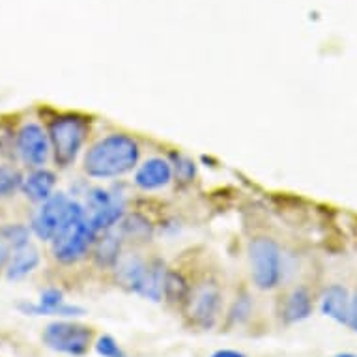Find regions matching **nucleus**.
<instances>
[{"label": "nucleus", "instance_id": "obj_1", "mask_svg": "<svg viewBox=\"0 0 357 357\" xmlns=\"http://www.w3.org/2000/svg\"><path fill=\"white\" fill-rule=\"evenodd\" d=\"M141 148L133 137L112 133L96 142L84 158V172L90 178H118L131 172L139 163Z\"/></svg>", "mask_w": 357, "mask_h": 357}, {"label": "nucleus", "instance_id": "obj_2", "mask_svg": "<svg viewBox=\"0 0 357 357\" xmlns=\"http://www.w3.org/2000/svg\"><path fill=\"white\" fill-rule=\"evenodd\" d=\"M90 131V120L81 114H62L49 123V141L54 152V161L60 167L75 163L82 144Z\"/></svg>", "mask_w": 357, "mask_h": 357}, {"label": "nucleus", "instance_id": "obj_3", "mask_svg": "<svg viewBox=\"0 0 357 357\" xmlns=\"http://www.w3.org/2000/svg\"><path fill=\"white\" fill-rule=\"evenodd\" d=\"M96 240L98 234L90 227L86 210L82 208L53 240V255L60 264H75L86 257L88 249L94 245Z\"/></svg>", "mask_w": 357, "mask_h": 357}, {"label": "nucleus", "instance_id": "obj_4", "mask_svg": "<svg viewBox=\"0 0 357 357\" xmlns=\"http://www.w3.org/2000/svg\"><path fill=\"white\" fill-rule=\"evenodd\" d=\"M82 208L84 204L70 199L66 193H54L36 210L30 229L41 241H53L71 217Z\"/></svg>", "mask_w": 357, "mask_h": 357}, {"label": "nucleus", "instance_id": "obj_5", "mask_svg": "<svg viewBox=\"0 0 357 357\" xmlns=\"http://www.w3.org/2000/svg\"><path fill=\"white\" fill-rule=\"evenodd\" d=\"M249 262H251L252 282L260 290H271L281 281L282 255L281 247L271 238L260 236L249 243Z\"/></svg>", "mask_w": 357, "mask_h": 357}, {"label": "nucleus", "instance_id": "obj_6", "mask_svg": "<svg viewBox=\"0 0 357 357\" xmlns=\"http://www.w3.org/2000/svg\"><path fill=\"white\" fill-rule=\"evenodd\" d=\"M92 329L75 322H51L43 331V342L51 350L71 357L84 356L92 344Z\"/></svg>", "mask_w": 357, "mask_h": 357}, {"label": "nucleus", "instance_id": "obj_7", "mask_svg": "<svg viewBox=\"0 0 357 357\" xmlns=\"http://www.w3.org/2000/svg\"><path fill=\"white\" fill-rule=\"evenodd\" d=\"M17 150L24 163L40 169L47 163L49 152H51L49 133H45V129L41 128L40 123H24L17 133Z\"/></svg>", "mask_w": 357, "mask_h": 357}, {"label": "nucleus", "instance_id": "obj_8", "mask_svg": "<svg viewBox=\"0 0 357 357\" xmlns=\"http://www.w3.org/2000/svg\"><path fill=\"white\" fill-rule=\"evenodd\" d=\"M17 309L26 314V317H62V318H75L82 317L86 310L77 305L64 303V292L59 288H45L40 294L38 303L30 301H21Z\"/></svg>", "mask_w": 357, "mask_h": 357}, {"label": "nucleus", "instance_id": "obj_9", "mask_svg": "<svg viewBox=\"0 0 357 357\" xmlns=\"http://www.w3.org/2000/svg\"><path fill=\"white\" fill-rule=\"evenodd\" d=\"M191 318L202 329H210L217 320L221 307V292L215 284H204L197 290L191 301Z\"/></svg>", "mask_w": 357, "mask_h": 357}, {"label": "nucleus", "instance_id": "obj_10", "mask_svg": "<svg viewBox=\"0 0 357 357\" xmlns=\"http://www.w3.org/2000/svg\"><path fill=\"white\" fill-rule=\"evenodd\" d=\"M174 176L172 163L163 158L146 159L144 163L137 169L133 182L142 191H155L165 185H169L170 180Z\"/></svg>", "mask_w": 357, "mask_h": 357}, {"label": "nucleus", "instance_id": "obj_11", "mask_svg": "<svg viewBox=\"0 0 357 357\" xmlns=\"http://www.w3.org/2000/svg\"><path fill=\"white\" fill-rule=\"evenodd\" d=\"M350 303V292L340 284H331V287L324 290L322 298H320V310H322L324 317L331 318V320H335L337 324H342V326H348Z\"/></svg>", "mask_w": 357, "mask_h": 357}, {"label": "nucleus", "instance_id": "obj_12", "mask_svg": "<svg viewBox=\"0 0 357 357\" xmlns=\"http://www.w3.org/2000/svg\"><path fill=\"white\" fill-rule=\"evenodd\" d=\"M86 215L90 227L96 230V234H105V232L114 229L118 222H122V219L126 217V200H123L122 195H114L109 204L101 206Z\"/></svg>", "mask_w": 357, "mask_h": 357}, {"label": "nucleus", "instance_id": "obj_13", "mask_svg": "<svg viewBox=\"0 0 357 357\" xmlns=\"http://www.w3.org/2000/svg\"><path fill=\"white\" fill-rule=\"evenodd\" d=\"M54 185H56V174L53 170L49 169H40L32 170L26 178L23 180V193L29 197L32 202H45L49 197H53Z\"/></svg>", "mask_w": 357, "mask_h": 357}, {"label": "nucleus", "instance_id": "obj_14", "mask_svg": "<svg viewBox=\"0 0 357 357\" xmlns=\"http://www.w3.org/2000/svg\"><path fill=\"white\" fill-rule=\"evenodd\" d=\"M40 251L30 243L19 247V249H13L12 258L6 266V279L8 281H21L40 266Z\"/></svg>", "mask_w": 357, "mask_h": 357}, {"label": "nucleus", "instance_id": "obj_15", "mask_svg": "<svg viewBox=\"0 0 357 357\" xmlns=\"http://www.w3.org/2000/svg\"><path fill=\"white\" fill-rule=\"evenodd\" d=\"M148 264L139 257H126L120 258V262L116 264V279L126 290L129 292H139V288L142 284V279L146 275Z\"/></svg>", "mask_w": 357, "mask_h": 357}, {"label": "nucleus", "instance_id": "obj_16", "mask_svg": "<svg viewBox=\"0 0 357 357\" xmlns=\"http://www.w3.org/2000/svg\"><path fill=\"white\" fill-rule=\"evenodd\" d=\"M312 314V299H310L309 290L305 287L294 288L284 303V312L282 318L287 324L303 322Z\"/></svg>", "mask_w": 357, "mask_h": 357}, {"label": "nucleus", "instance_id": "obj_17", "mask_svg": "<svg viewBox=\"0 0 357 357\" xmlns=\"http://www.w3.org/2000/svg\"><path fill=\"white\" fill-rule=\"evenodd\" d=\"M165 273H167L165 264L161 260H152V262L148 264L146 275L142 279V284L137 296L150 299V301H161V298H163Z\"/></svg>", "mask_w": 357, "mask_h": 357}, {"label": "nucleus", "instance_id": "obj_18", "mask_svg": "<svg viewBox=\"0 0 357 357\" xmlns=\"http://www.w3.org/2000/svg\"><path fill=\"white\" fill-rule=\"evenodd\" d=\"M163 298L170 305H189L191 301V287L188 279L180 271L167 270L163 282Z\"/></svg>", "mask_w": 357, "mask_h": 357}, {"label": "nucleus", "instance_id": "obj_19", "mask_svg": "<svg viewBox=\"0 0 357 357\" xmlns=\"http://www.w3.org/2000/svg\"><path fill=\"white\" fill-rule=\"evenodd\" d=\"M120 249H122V238L112 234L111 230L103 234L101 240H96L94 258L100 268H116L120 262Z\"/></svg>", "mask_w": 357, "mask_h": 357}, {"label": "nucleus", "instance_id": "obj_20", "mask_svg": "<svg viewBox=\"0 0 357 357\" xmlns=\"http://www.w3.org/2000/svg\"><path fill=\"white\" fill-rule=\"evenodd\" d=\"M30 234H32V229H29L26 225H21V222H8V225L0 227V240L6 241L8 245L13 247V249L29 245Z\"/></svg>", "mask_w": 357, "mask_h": 357}, {"label": "nucleus", "instance_id": "obj_21", "mask_svg": "<svg viewBox=\"0 0 357 357\" xmlns=\"http://www.w3.org/2000/svg\"><path fill=\"white\" fill-rule=\"evenodd\" d=\"M122 234L129 240H146L152 234V227H150L148 219L135 213V215L122 219Z\"/></svg>", "mask_w": 357, "mask_h": 357}, {"label": "nucleus", "instance_id": "obj_22", "mask_svg": "<svg viewBox=\"0 0 357 357\" xmlns=\"http://www.w3.org/2000/svg\"><path fill=\"white\" fill-rule=\"evenodd\" d=\"M23 176L17 169L0 165V197H12L23 185Z\"/></svg>", "mask_w": 357, "mask_h": 357}, {"label": "nucleus", "instance_id": "obj_23", "mask_svg": "<svg viewBox=\"0 0 357 357\" xmlns=\"http://www.w3.org/2000/svg\"><path fill=\"white\" fill-rule=\"evenodd\" d=\"M94 348L101 357H129L112 335H101L100 339L96 340Z\"/></svg>", "mask_w": 357, "mask_h": 357}, {"label": "nucleus", "instance_id": "obj_24", "mask_svg": "<svg viewBox=\"0 0 357 357\" xmlns=\"http://www.w3.org/2000/svg\"><path fill=\"white\" fill-rule=\"evenodd\" d=\"M251 310H252V303L251 298L247 296V294H241L238 296L232 305V309H230V324H243L247 318L251 317Z\"/></svg>", "mask_w": 357, "mask_h": 357}, {"label": "nucleus", "instance_id": "obj_25", "mask_svg": "<svg viewBox=\"0 0 357 357\" xmlns=\"http://www.w3.org/2000/svg\"><path fill=\"white\" fill-rule=\"evenodd\" d=\"M172 170H174L176 178L183 183H189L195 178V163L185 155H180V153H172Z\"/></svg>", "mask_w": 357, "mask_h": 357}, {"label": "nucleus", "instance_id": "obj_26", "mask_svg": "<svg viewBox=\"0 0 357 357\" xmlns=\"http://www.w3.org/2000/svg\"><path fill=\"white\" fill-rule=\"evenodd\" d=\"M348 328L357 331V292L351 296L350 303V318H348Z\"/></svg>", "mask_w": 357, "mask_h": 357}, {"label": "nucleus", "instance_id": "obj_27", "mask_svg": "<svg viewBox=\"0 0 357 357\" xmlns=\"http://www.w3.org/2000/svg\"><path fill=\"white\" fill-rule=\"evenodd\" d=\"M10 258H12V255H10V245H8L6 241L0 240V270H2L4 266H8Z\"/></svg>", "mask_w": 357, "mask_h": 357}, {"label": "nucleus", "instance_id": "obj_28", "mask_svg": "<svg viewBox=\"0 0 357 357\" xmlns=\"http://www.w3.org/2000/svg\"><path fill=\"white\" fill-rule=\"evenodd\" d=\"M210 357H247L243 351L238 350H229V348H222V350H215Z\"/></svg>", "mask_w": 357, "mask_h": 357}, {"label": "nucleus", "instance_id": "obj_29", "mask_svg": "<svg viewBox=\"0 0 357 357\" xmlns=\"http://www.w3.org/2000/svg\"><path fill=\"white\" fill-rule=\"evenodd\" d=\"M335 357H357V354H350V351H344V354H337Z\"/></svg>", "mask_w": 357, "mask_h": 357}]
</instances>
